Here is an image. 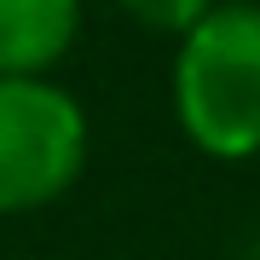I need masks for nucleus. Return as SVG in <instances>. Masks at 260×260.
I'll use <instances>...</instances> for the list:
<instances>
[{"mask_svg":"<svg viewBox=\"0 0 260 260\" xmlns=\"http://www.w3.org/2000/svg\"><path fill=\"white\" fill-rule=\"evenodd\" d=\"M174 116L214 162L260 156V0H214L174 52Z\"/></svg>","mask_w":260,"mask_h":260,"instance_id":"obj_1","label":"nucleus"},{"mask_svg":"<svg viewBox=\"0 0 260 260\" xmlns=\"http://www.w3.org/2000/svg\"><path fill=\"white\" fill-rule=\"evenodd\" d=\"M87 168V110L47 75H0V214L58 203Z\"/></svg>","mask_w":260,"mask_h":260,"instance_id":"obj_2","label":"nucleus"},{"mask_svg":"<svg viewBox=\"0 0 260 260\" xmlns=\"http://www.w3.org/2000/svg\"><path fill=\"white\" fill-rule=\"evenodd\" d=\"M81 0H0V75H47L75 47Z\"/></svg>","mask_w":260,"mask_h":260,"instance_id":"obj_3","label":"nucleus"},{"mask_svg":"<svg viewBox=\"0 0 260 260\" xmlns=\"http://www.w3.org/2000/svg\"><path fill=\"white\" fill-rule=\"evenodd\" d=\"M121 12L133 23H145L150 35H191L214 12V0H121Z\"/></svg>","mask_w":260,"mask_h":260,"instance_id":"obj_4","label":"nucleus"},{"mask_svg":"<svg viewBox=\"0 0 260 260\" xmlns=\"http://www.w3.org/2000/svg\"><path fill=\"white\" fill-rule=\"evenodd\" d=\"M243 260H260V237H254V243H249V249H243Z\"/></svg>","mask_w":260,"mask_h":260,"instance_id":"obj_5","label":"nucleus"}]
</instances>
